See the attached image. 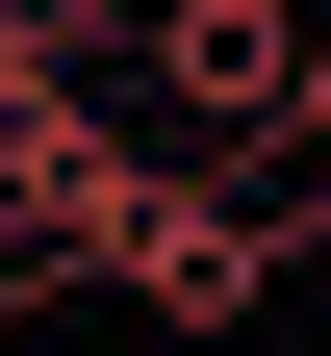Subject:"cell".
Listing matches in <instances>:
<instances>
[{
	"instance_id": "6da1fadb",
	"label": "cell",
	"mask_w": 331,
	"mask_h": 356,
	"mask_svg": "<svg viewBox=\"0 0 331 356\" xmlns=\"http://www.w3.org/2000/svg\"><path fill=\"white\" fill-rule=\"evenodd\" d=\"M280 204H229V178H153V204H128V305H153V331H255L280 305Z\"/></svg>"
},
{
	"instance_id": "7a4b0ae2",
	"label": "cell",
	"mask_w": 331,
	"mask_h": 356,
	"mask_svg": "<svg viewBox=\"0 0 331 356\" xmlns=\"http://www.w3.org/2000/svg\"><path fill=\"white\" fill-rule=\"evenodd\" d=\"M128 51H153V102H178V127H229V153H255V127L306 102V0H153Z\"/></svg>"
},
{
	"instance_id": "3957f363",
	"label": "cell",
	"mask_w": 331,
	"mask_h": 356,
	"mask_svg": "<svg viewBox=\"0 0 331 356\" xmlns=\"http://www.w3.org/2000/svg\"><path fill=\"white\" fill-rule=\"evenodd\" d=\"M0 356H26V254H0Z\"/></svg>"
}]
</instances>
